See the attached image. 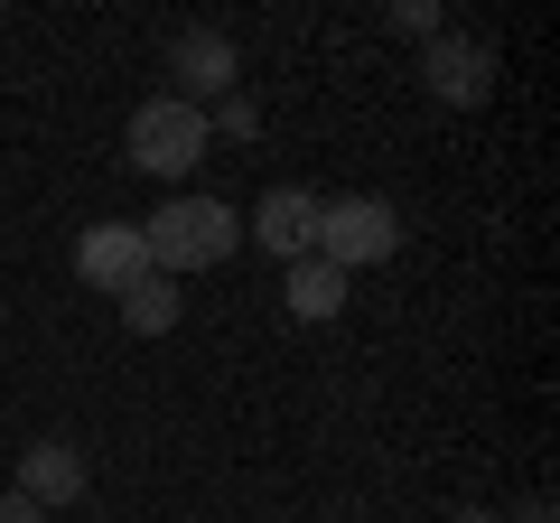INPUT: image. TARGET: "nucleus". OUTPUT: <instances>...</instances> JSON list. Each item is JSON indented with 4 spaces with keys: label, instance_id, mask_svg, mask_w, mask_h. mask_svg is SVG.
Instances as JSON below:
<instances>
[{
    "label": "nucleus",
    "instance_id": "nucleus-1",
    "mask_svg": "<svg viewBox=\"0 0 560 523\" xmlns=\"http://www.w3.org/2000/svg\"><path fill=\"white\" fill-rule=\"evenodd\" d=\"M234 243H243V216H234L224 197H168L160 216L140 224V253H150V271H168V281L215 271Z\"/></svg>",
    "mask_w": 560,
    "mask_h": 523
},
{
    "label": "nucleus",
    "instance_id": "nucleus-12",
    "mask_svg": "<svg viewBox=\"0 0 560 523\" xmlns=\"http://www.w3.org/2000/svg\"><path fill=\"white\" fill-rule=\"evenodd\" d=\"M0 523H47V514H38V504L20 496V486H0Z\"/></svg>",
    "mask_w": 560,
    "mask_h": 523
},
{
    "label": "nucleus",
    "instance_id": "nucleus-3",
    "mask_svg": "<svg viewBox=\"0 0 560 523\" xmlns=\"http://www.w3.org/2000/svg\"><path fill=\"white\" fill-rule=\"evenodd\" d=\"M206 150H215V131H206L197 103H178V94L131 103V168H150V178H187Z\"/></svg>",
    "mask_w": 560,
    "mask_h": 523
},
{
    "label": "nucleus",
    "instance_id": "nucleus-5",
    "mask_svg": "<svg viewBox=\"0 0 560 523\" xmlns=\"http://www.w3.org/2000/svg\"><path fill=\"white\" fill-rule=\"evenodd\" d=\"M420 75H430L440 103H486V94H495V47L440 28V38H420Z\"/></svg>",
    "mask_w": 560,
    "mask_h": 523
},
{
    "label": "nucleus",
    "instance_id": "nucleus-8",
    "mask_svg": "<svg viewBox=\"0 0 560 523\" xmlns=\"http://www.w3.org/2000/svg\"><path fill=\"white\" fill-rule=\"evenodd\" d=\"M140 271H150V253H140V224H84L75 234V281H94V290H131Z\"/></svg>",
    "mask_w": 560,
    "mask_h": 523
},
{
    "label": "nucleus",
    "instance_id": "nucleus-7",
    "mask_svg": "<svg viewBox=\"0 0 560 523\" xmlns=\"http://www.w3.org/2000/svg\"><path fill=\"white\" fill-rule=\"evenodd\" d=\"M84 486H94V467H84L75 440H28V449H20V496L38 504V514H66Z\"/></svg>",
    "mask_w": 560,
    "mask_h": 523
},
{
    "label": "nucleus",
    "instance_id": "nucleus-4",
    "mask_svg": "<svg viewBox=\"0 0 560 523\" xmlns=\"http://www.w3.org/2000/svg\"><path fill=\"white\" fill-rule=\"evenodd\" d=\"M168 75H178V103H224L243 84V57H234V38L224 28H178V47H168Z\"/></svg>",
    "mask_w": 560,
    "mask_h": 523
},
{
    "label": "nucleus",
    "instance_id": "nucleus-10",
    "mask_svg": "<svg viewBox=\"0 0 560 523\" xmlns=\"http://www.w3.org/2000/svg\"><path fill=\"white\" fill-rule=\"evenodd\" d=\"M178 281H168V271H140L131 290H121V327H131V337H168V327H178Z\"/></svg>",
    "mask_w": 560,
    "mask_h": 523
},
{
    "label": "nucleus",
    "instance_id": "nucleus-2",
    "mask_svg": "<svg viewBox=\"0 0 560 523\" xmlns=\"http://www.w3.org/2000/svg\"><path fill=\"white\" fill-rule=\"evenodd\" d=\"M401 253V216L393 197H318V262H337L346 281Z\"/></svg>",
    "mask_w": 560,
    "mask_h": 523
},
{
    "label": "nucleus",
    "instance_id": "nucleus-11",
    "mask_svg": "<svg viewBox=\"0 0 560 523\" xmlns=\"http://www.w3.org/2000/svg\"><path fill=\"white\" fill-rule=\"evenodd\" d=\"M393 28H411V38H440V10H420V0H401Z\"/></svg>",
    "mask_w": 560,
    "mask_h": 523
},
{
    "label": "nucleus",
    "instance_id": "nucleus-9",
    "mask_svg": "<svg viewBox=\"0 0 560 523\" xmlns=\"http://www.w3.org/2000/svg\"><path fill=\"white\" fill-rule=\"evenodd\" d=\"M346 290H355V281H346L337 262H318V253H308V262H290L280 300H290V318H308V327H318V318H337V309H346Z\"/></svg>",
    "mask_w": 560,
    "mask_h": 523
},
{
    "label": "nucleus",
    "instance_id": "nucleus-6",
    "mask_svg": "<svg viewBox=\"0 0 560 523\" xmlns=\"http://www.w3.org/2000/svg\"><path fill=\"white\" fill-rule=\"evenodd\" d=\"M243 243H261L271 262H308L318 253V197H308V187H271V197L243 216Z\"/></svg>",
    "mask_w": 560,
    "mask_h": 523
}]
</instances>
